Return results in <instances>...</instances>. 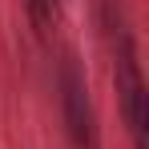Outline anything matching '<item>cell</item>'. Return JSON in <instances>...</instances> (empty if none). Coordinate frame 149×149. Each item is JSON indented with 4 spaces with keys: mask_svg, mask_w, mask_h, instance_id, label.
<instances>
[{
    "mask_svg": "<svg viewBox=\"0 0 149 149\" xmlns=\"http://www.w3.org/2000/svg\"><path fill=\"white\" fill-rule=\"evenodd\" d=\"M56 89H61V117H65L69 145L73 149H101V125H97L93 97H89V81H85V69L77 65L73 52L61 56Z\"/></svg>",
    "mask_w": 149,
    "mask_h": 149,
    "instance_id": "cell-2",
    "label": "cell"
},
{
    "mask_svg": "<svg viewBox=\"0 0 149 149\" xmlns=\"http://www.w3.org/2000/svg\"><path fill=\"white\" fill-rule=\"evenodd\" d=\"M56 4L61 0H24L28 16H32V24H36V32H49V24L56 20Z\"/></svg>",
    "mask_w": 149,
    "mask_h": 149,
    "instance_id": "cell-3",
    "label": "cell"
},
{
    "mask_svg": "<svg viewBox=\"0 0 149 149\" xmlns=\"http://www.w3.org/2000/svg\"><path fill=\"white\" fill-rule=\"evenodd\" d=\"M97 20H101L105 40H109V52H113V81H117L125 125H129L137 149H145L149 93H145V77H141V61H137V40H133V28H129V16H125V4L121 0H97Z\"/></svg>",
    "mask_w": 149,
    "mask_h": 149,
    "instance_id": "cell-1",
    "label": "cell"
}]
</instances>
